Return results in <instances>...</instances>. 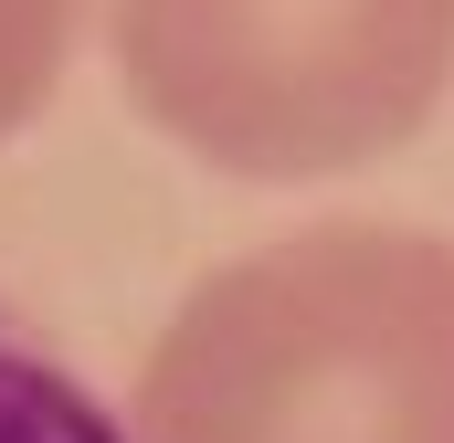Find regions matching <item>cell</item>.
Returning a JSON list of instances; mask_svg holds the SVG:
<instances>
[{
    "label": "cell",
    "mask_w": 454,
    "mask_h": 443,
    "mask_svg": "<svg viewBox=\"0 0 454 443\" xmlns=\"http://www.w3.org/2000/svg\"><path fill=\"white\" fill-rule=\"evenodd\" d=\"M127 443H454V243L317 222L201 275Z\"/></svg>",
    "instance_id": "cell-1"
},
{
    "label": "cell",
    "mask_w": 454,
    "mask_h": 443,
    "mask_svg": "<svg viewBox=\"0 0 454 443\" xmlns=\"http://www.w3.org/2000/svg\"><path fill=\"white\" fill-rule=\"evenodd\" d=\"M137 116L232 180H328L412 148L454 96V0H116Z\"/></svg>",
    "instance_id": "cell-2"
},
{
    "label": "cell",
    "mask_w": 454,
    "mask_h": 443,
    "mask_svg": "<svg viewBox=\"0 0 454 443\" xmlns=\"http://www.w3.org/2000/svg\"><path fill=\"white\" fill-rule=\"evenodd\" d=\"M0 443H127V433L96 412V391L64 359H43L32 338L0 317Z\"/></svg>",
    "instance_id": "cell-3"
},
{
    "label": "cell",
    "mask_w": 454,
    "mask_h": 443,
    "mask_svg": "<svg viewBox=\"0 0 454 443\" xmlns=\"http://www.w3.org/2000/svg\"><path fill=\"white\" fill-rule=\"evenodd\" d=\"M74 21H85V0H0V148L53 106Z\"/></svg>",
    "instance_id": "cell-4"
}]
</instances>
